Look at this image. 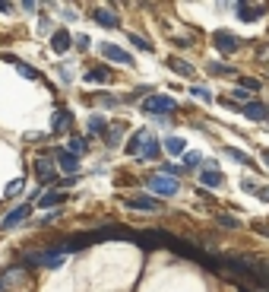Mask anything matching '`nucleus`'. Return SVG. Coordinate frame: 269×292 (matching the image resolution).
<instances>
[{
    "label": "nucleus",
    "instance_id": "obj_20",
    "mask_svg": "<svg viewBox=\"0 0 269 292\" xmlns=\"http://www.w3.org/2000/svg\"><path fill=\"white\" fill-rule=\"evenodd\" d=\"M89 134H105V118H89Z\"/></svg>",
    "mask_w": 269,
    "mask_h": 292
},
{
    "label": "nucleus",
    "instance_id": "obj_21",
    "mask_svg": "<svg viewBox=\"0 0 269 292\" xmlns=\"http://www.w3.org/2000/svg\"><path fill=\"white\" fill-rule=\"evenodd\" d=\"M165 146H168L171 152H184V140H180V137H168V140H165Z\"/></svg>",
    "mask_w": 269,
    "mask_h": 292
},
{
    "label": "nucleus",
    "instance_id": "obj_18",
    "mask_svg": "<svg viewBox=\"0 0 269 292\" xmlns=\"http://www.w3.org/2000/svg\"><path fill=\"white\" fill-rule=\"evenodd\" d=\"M70 48V35L67 32H54V51H67Z\"/></svg>",
    "mask_w": 269,
    "mask_h": 292
},
{
    "label": "nucleus",
    "instance_id": "obj_30",
    "mask_svg": "<svg viewBox=\"0 0 269 292\" xmlns=\"http://www.w3.org/2000/svg\"><path fill=\"white\" fill-rule=\"evenodd\" d=\"M187 165H199V162H203V159H199V152H187Z\"/></svg>",
    "mask_w": 269,
    "mask_h": 292
},
{
    "label": "nucleus",
    "instance_id": "obj_4",
    "mask_svg": "<svg viewBox=\"0 0 269 292\" xmlns=\"http://www.w3.org/2000/svg\"><path fill=\"white\" fill-rule=\"evenodd\" d=\"M215 48H219V51H225V54H231V51H238L241 45H238V38H234L231 35V32H215Z\"/></svg>",
    "mask_w": 269,
    "mask_h": 292
},
{
    "label": "nucleus",
    "instance_id": "obj_8",
    "mask_svg": "<svg viewBox=\"0 0 269 292\" xmlns=\"http://www.w3.org/2000/svg\"><path fill=\"white\" fill-rule=\"evenodd\" d=\"M127 203H130L133 210H162V203L152 200V197H130Z\"/></svg>",
    "mask_w": 269,
    "mask_h": 292
},
{
    "label": "nucleus",
    "instance_id": "obj_17",
    "mask_svg": "<svg viewBox=\"0 0 269 292\" xmlns=\"http://www.w3.org/2000/svg\"><path fill=\"white\" fill-rule=\"evenodd\" d=\"M70 118H73V115H70V111H64V108H60V111H57V115H54V131H64V127H67V124H70Z\"/></svg>",
    "mask_w": 269,
    "mask_h": 292
},
{
    "label": "nucleus",
    "instance_id": "obj_16",
    "mask_svg": "<svg viewBox=\"0 0 269 292\" xmlns=\"http://www.w3.org/2000/svg\"><path fill=\"white\" fill-rule=\"evenodd\" d=\"M19 277H22V270H19V267H13L10 273H3V277H0V292H3L6 286H10V283H16Z\"/></svg>",
    "mask_w": 269,
    "mask_h": 292
},
{
    "label": "nucleus",
    "instance_id": "obj_1",
    "mask_svg": "<svg viewBox=\"0 0 269 292\" xmlns=\"http://www.w3.org/2000/svg\"><path fill=\"white\" fill-rule=\"evenodd\" d=\"M149 187H152L155 194H162V197H171V194H178V178L155 175V178H149Z\"/></svg>",
    "mask_w": 269,
    "mask_h": 292
},
{
    "label": "nucleus",
    "instance_id": "obj_28",
    "mask_svg": "<svg viewBox=\"0 0 269 292\" xmlns=\"http://www.w3.org/2000/svg\"><path fill=\"white\" fill-rule=\"evenodd\" d=\"M19 191H22V181H13L10 187H6V197H16Z\"/></svg>",
    "mask_w": 269,
    "mask_h": 292
},
{
    "label": "nucleus",
    "instance_id": "obj_15",
    "mask_svg": "<svg viewBox=\"0 0 269 292\" xmlns=\"http://www.w3.org/2000/svg\"><path fill=\"white\" fill-rule=\"evenodd\" d=\"M64 197H67V194H60V191H48L45 197H41V207H57Z\"/></svg>",
    "mask_w": 269,
    "mask_h": 292
},
{
    "label": "nucleus",
    "instance_id": "obj_29",
    "mask_svg": "<svg viewBox=\"0 0 269 292\" xmlns=\"http://www.w3.org/2000/svg\"><path fill=\"white\" fill-rule=\"evenodd\" d=\"M228 156H234V159H238V162H244V165H250V159L244 156V152H238V149H228Z\"/></svg>",
    "mask_w": 269,
    "mask_h": 292
},
{
    "label": "nucleus",
    "instance_id": "obj_19",
    "mask_svg": "<svg viewBox=\"0 0 269 292\" xmlns=\"http://www.w3.org/2000/svg\"><path fill=\"white\" fill-rule=\"evenodd\" d=\"M199 178H203V184H209V187H219V184H222V175H219V171H203Z\"/></svg>",
    "mask_w": 269,
    "mask_h": 292
},
{
    "label": "nucleus",
    "instance_id": "obj_6",
    "mask_svg": "<svg viewBox=\"0 0 269 292\" xmlns=\"http://www.w3.org/2000/svg\"><path fill=\"white\" fill-rule=\"evenodd\" d=\"M101 54H105V57H111V61H117V64H124V67H130V64H133V57H130L127 51H120L117 45H101Z\"/></svg>",
    "mask_w": 269,
    "mask_h": 292
},
{
    "label": "nucleus",
    "instance_id": "obj_22",
    "mask_svg": "<svg viewBox=\"0 0 269 292\" xmlns=\"http://www.w3.org/2000/svg\"><path fill=\"white\" fill-rule=\"evenodd\" d=\"M83 152H86V143L80 140V137H73L70 140V156H83Z\"/></svg>",
    "mask_w": 269,
    "mask_h": 292
},
{
    "label": "nucleus",
    "instance_id": "obj_3",
    "mask_svg": "<svg viewBox=\"0 0 269 292\" xmlns=\"http://www.w3.org/2000/svg\"><path fill=\"white\" fill-rule=\"evenodd\" d=\"M175 105H178V102L171 99V96H152V99L143 102V108L152 111V115H159V111H165V115H168V111H175Z\"/></svg>",
    "mask_w": 269,
    "mask_h": 292
},
{
    "label": "nucleus",
    "instance_id": "obj_2",
    "mask_svg": "<svg viewBox=\"0 0 269 292\" xmlns=\"http://www.w3.org/2000/svg\"><path fill=\"white\" fill-rule=\"evenodd\" d=\"M25 264H32V267H60V264H64V254H57V251L29 254V257H25Z\"/></svg>",
    "mask_w": 269,
    "mask_h": 292
},
{
    "label": "nucleus",
    "instance_id": "obj_13",
    "mask_svg": "<svg viewBox=\"0 0 269 292\" xmlns=\"http://www.w3.org/2000/svg\"><path fill=\"white\" fill-rule=\"evenodd\" d=\"M86 80H89V83H108V80H111V70H105V67L89 70V73H86Z\"/></svg>",
    "mask_w": 269,
    "mask_h": 292
},
{
    "label": "nucleus",
    "instance_id": "obj_27",
    "mask_svg": "<svg viewBox=\"0 0 269 292\" xmlns=\"http://www.w3.org/2000/svg\"><path fill=\"white\" fill-rule=\"evenodd\" d=\"M16 67H19V73H22V76H29V80H35V76H38L35 70H32V67H25V64H16Z\"/></svg>",
    "mask_w": 269,
    "mask_h": 292
},
{
    "label": "nucleus",
    "instance_id": "obj_26",
    "mask_svg": "<svg viewBox=\"0 0 269 292\" xmlns=\"http://www.w3.org/2000/svg\"><path fill=\"white\" fill-rule=\"evenodd\" d=\"M193 96H196V99H203V102H209V99H212V96H209V89H203V86H196Z\"/></svg>",
    "mask_w": 269,
    "mask_h": 292
},
{
    "label": "nucleus",
    "instance_id": "obj_23",
    "mask_svg": "<svg viewBox=\"0 0 269 292\" xmlns=\"http://www.w3.org/2000/svg\"><path fill=\"white\" fill-rule=\"evenodd\" d=\"M146 143H149V146L143 149V159H155V156H159V143H155V140H146Z\"/></svg>",
    "mask_w": 269,
    "mask_h": 292
},
{
    "label": "nucleus",
    "instance_id": "obj_12",
    "mask_svg": "<svg viewBox=\"0 0 269 292\" xmlns=\"http://www.w3.org/2000/svg\"><path fill=\"white\" fill-rule=\"evenodd\" d=\"M168 67H171L178 76H193V67L184 64V61H178V57H168Z\"/></svg>",
    "mask_w": 269,
    "mask_h": 292
},
{
    "label": "nucleus",
    "instance_id": "obj_5",
    "mask_svg": "<svg viewBox=\"0 0 269 292\" xmlns=\"http://www.w3.org/2000/svg\"><path fill=\"white\" fill-rule=\"evenodd\" d=\"M266 13V6L263 3H238V16H241V19H247V22H254V19H260V16H263Z\"/></svg>",
    "mask_w": 269,
    "mask_h": 292
},
{
    "label": "nucleus",
    "instance_id": "obj_9",
    "mask_svg": "<svg viewBox=\"0 0 269 292\" xmlns=\"http://www.w3.org/2000/svg\"><path fill=\"white\" fill-rule=\"evenodd\" d=\"M35 175H38V181H41V184H48L51 178H54V168H51V162H48V159H38V162H35Z\"/></svg>",
    "mask_w": 269,
    "mask_h": 292
},
{
    "label": "nucleus",
    "instance_id": "obj_14",
    "mask_svg": "<svg viewBox=\"0 0 269 292\" xmlns=\"http://www.w3.org/2000/svg\"><path fill=\"white\" fill-rule=\"evenodd\" d=\"M60 168L64 171H76L80 162H76V156H70V152H60Z\"/></svg>",
    "mask_w": 269,
    "mask_h": 292
},
{
    "label": "nucleus",
    "instance_id": "obj_7",
    "mask_svg": "<svg viewBox=\"0 0 269 292\" xmlns=\"http://www.w3.org/2000/svg\"><path fill=\"white\" fill-rule=\"evenodd\" d=\"M29 216V207H16V210H10L6 213V219H3V229H13V226H19V222Z\"/></svg>",
    "mask_w": 269,
    "mask_h": 292
},
{
    "label": "nucleus",
    "instance_id": "obj_24",
    "mask_svg": "<svg viewBox=\"0 0 269 292\" xmlns=\"http://www.w3.org/2000/svg\"><path fill=\"white\" fill-rule=\"evenodd\" d=\"M130 41H133L140 51H152V41H146V38H140V35H130Z\"/></svg>",
    "mask_w": 269,
    "mask_h": 292
},
{
    "label": "nucleus",
    "instance_id": "obj_10",
    "mask_svg": "<svg viewBox=\"0 0 269 292\" xmlns=\"http://www.w3.org/2000/svg\"><path fill=\"white\" fill-rule=\"evenodd\" d=\"M95 22L105 25V29H114V25H117V16L111 13V10H95Z\"/></svg>",
    "mask_w": 269,
    "mask_h": 292
},
{
    "label": "nucleus",
    "instance_id": "obj_11",
    "mask_svg": "<svg viewBox=\"0 0 269 292\" xmlns=\"http://www.w3.org/2000/svg\"><path fill=\"white\" fill-rule=\"evenodd\" d=\"M263 115H266V108L260 105V102H247V105H244V118H254V121H263Z\"/></svg>",
    "mask_w": 269,
    "mask_h": 292
},
{
    "label": "nucleus",
    "instance_id": "obj_31",
    "mask_svg": "<svg viewBox=\"0 0 269 292\" xmlns=\"http://www.w3.org/2000/svg\"><path fill=\"white\" fill-rule=\"evenodd\" d=\"M260 197H263V200H269V187H263V191H260Z\"/></svg>",
    "mask_w": 269,
    "mask_h": 292
},
{
    "label": "nucleus",
    "instance_id": "obj_25",
    "mask_svg": "<svg viewBox=\"0 0 269 292\" xmlns=\"http://www.w3.org/2000/svg\"><path fill=\"white\" fill-rule=\"evenodd\" d=\"M146 140L143 134H133V140H130V146H127V152H140V143Z\"/></svg>",
    "mask_w": 269,
    "mask_h": 292
}]
</instances>
